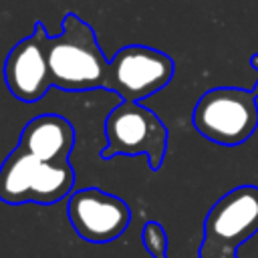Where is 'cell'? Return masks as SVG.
I'll list each match as a JSON object with an SVG mask.
<instances>
[{
    "instance_id": "6da1fadb",
    "label": "cell",
    "mask_w": 258,
    "mask_h": 258,
    "mask_svg": "<svg viewBox=\"0 0 258 258\" xmlns=\"http://www.w3.org/2000/svg\"><path fill=\"white\" fill-rule=\"evenodd\" d=\"M60 26V34L46 36L52 87L60 91L105 89L109 60L101 50L93 26L75 12H67Z\"/></svg>"
},
{
    "instance_id": "7a4b0ae2",
    "label": "cell",
    "mask_w": 258,
    "mask_h": 258,
    "mask_svg": "<svg viewBox=\"0 0 258 258\" xmlns=\"http://www.w3.org/2000/svg\"><path fill=\"white\" fill-rule=\"evenodd\" d=\"M73 185L75 169L69 161H42L18 145L0 165V200L10 206H50L69 196Z\"/></svg>"
},
{
    "instance_id": "3957f363",
    "label": "cell",
    "mask_w": 258,
    "mask_h": 258,
    "mask_svg": "<svg viewBox=\"0 0 258 258\" xmlns=\"http://www.w3.org/2000/svg\"><path fill=\"white\" fill-rule=\"evenodd\" d=\"M258 97L252 89L216 87L206 91L191 113L196 131L212 143L236 147L258 129Z\"/></svg>"
},
{
    "instance_id": "277c9868",
    "label": "cell",
    "mask_w": 258,
    "mask_h": 258,
    "mask_svg": "<svg viewBox=\"0 0 258 258\" xmlns=\"http://www.w3.org/2000/svg\"><path fill=\"white\" fill-rule=\"evenodd\" d=\"M107 145L101 149L103 159L115 155H147L149 167L157 171L167 151V127L147 107L123 101L105 119Z\"/></svg>"
},
{
    "instance_id": "5b68a950",
    "label": "cell",
    "mask_w": 258,
    "mask_h": 258,
    "mask_svg": "<svg viewBox=\"0 0 258 258\" xmlns=\"http://www.w3.org/2000/svg\"><path fill=\"white\" fill-rule=\"evenodd\" d=\"M258 232V187L238 185L224 194L208 212L200 258L236 254Z\"/></svg>"
},
{
    "instance_id": "8992f818",
    "label": "cell",
    "mask_w": 258,
    "mask_h": 258,
    "mask_svg": "<svg viewBox=\"0 0 258 258\" xmlns=\"http://www.w3.org/2000/svg\"><path fill=\"white\" fill-rule=\"evenodd\" d=\"M175 64L173 58L145 44H127L109 60L105 89L123 101L139 103L169 85Z\"/></svg>"
},
{
    "instance_id": "52a82bcc",
    "label": "cell",
    "mask_w": 258,
    "mask_h": 258,
    "mask_svg": "<svg viewBox=\"0 0 258 258\" xmlns=\"http://www.w3.org/2000/svg\"><path fill=\"white\" fill-rule=\"evenodd\" d=\"M67 214L77 236L93 244L117 240L131 222L129 206L121 198L99 187L73 191L69 196Z\"/></svg>"
},
{
    "instance_id": "ba28073f",
    "label": "cell",
    "mask_w": 258,
    "mask_h": 258,
    "mask_svg": "<svg viewBox=\"0 0 258 258\" xmlns=\"http://www.w3.org/2000/svg\"><path fill=\"white\" fill-rule=\"evenodd\" d=\"M46 28L34 22V32L12 46L4 60V81L12 97L22 103L40 101L52 87L46 56Z\"/></svg>"
},
{
    "instance_id": "9c48e42d",
    "label": "cell",
    "mask_w": 258,
    "mask_h": 258,
    "mask_svg": "<svg viewBox=\"0 0 258 258\" xmlns=\"http://www.w3.org/2000/svg\"><path fill=\"white\" fill-rule=\"evenodd\" d=\"M18 147L42 161H69L75 127L60 115H38L24 125Z\"/></svg>"
},
{
    "instance_id": "30bf717a",
    "label": "cell",
    "mask_w": 258,
    "mask_h": 258,
    "mask_svg": "<svg viewBox=\"0 0 258 258\" xmlns=\"http://www.w3.org/2000/svg\"><path fill=\"white\" fill-rule=\"evenodd\" d=\"M141 242L151 258H167V234L159 222H147L143 226Z\"/></svg>"
},
{
    "instance_id": "8fae6325",
    "label": "cell",
    "mask_w": 258,
    "mask_h": 258,
    "mask_svg": "<svg viewBox=\"0 0 258 258\" xmlns=\"http://www.w3.org/2000/svg\"><path fill=\"white\" fill-rule=\"evenodd\" d=\"M250 64H252L254 69H258V52H254V54L250 56Z\"/></svg>"
},
{
    "instance_id": "7c38bea8",
    "label": "cell",
    "mask_w": 258,
    "mask_h": 258,
    "mask_svg": "<svg viewBox=\"0 0 258 258\" xmlns=\"http://www.w3.org/2000/svg\"><path fill=\"white\" fill-rule=\"evenodd\" d=\"M252 91H254V95H256V97H258V81H256V83H254V87H252Z\"/></svg>"
},
{
    "instance_id": "4fadbf2b",
    "label": "cell",
    "mask_w": 258,
    "mask_h": 258,
    "mask_svg": "<svg viewBox=\"0 0 258 258\" xmlns=\"http://www.w3.org/2000/svg\"><path fill=\"white\" fill-rule=\"evenodd\" d=\"M218 258H236V254H230V256H218Z\"/></svg>"
}]
</instances>
